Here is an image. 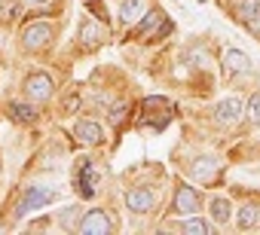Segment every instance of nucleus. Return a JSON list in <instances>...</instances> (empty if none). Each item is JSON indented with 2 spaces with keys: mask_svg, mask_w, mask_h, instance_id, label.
<instances>
[{
  "mask_svg": "<svg viewBox=\"0 0 260 235\" xmlns=\"http://www.w3.org/2000/svg\"><path fill=\"white\" fill-rule=\"evenodd\" d=\"M49 40H52V25H46V22H31V25L22 31V43H25V49H31V52L49 46Z\"/></svg>",
  "mask_w": 260,
  "mask_h": 235,
  "instance_id": "nucleus-1",
  "label": "nucleus"
},
{
  "mask_svg": "<svg viewBox=\"0 0 260 235\" xmlns=\"http://www.w3.org/2000/svg\"><path fill=\"white\" fill-rule=\"evenodd\" d=\"M55 199H58V192H55L52 186H28V192H25V199H22V205H19L16 214L37 211V208H43V205H49V202H55Z\"/></svg>",
  "mask_w": 260,
  "mask_h": 235,
  "instance_id": "nucleus-2",
  "label": "nucleus"
},
{
  "mask_svg": "<svg viewBox=\"0 0 260 235\" xmlns=\"http://www.w3.org/2000/svg\"><path fill=\"white\" fill-rule=\"evenodd\" d=\"M77 229H80L83 235H107V232L113 229V223H110L107 211L95 208V211H86V214H83V220H80Z\"/></svg>",
  "mask_w": 260,
  "mask_h": 235,
  "instance_id": "nucleus-3",
  "label": "nucleus"
},
{
  "mask_svg": "<svg viewBox=\"0 0 260 235\" xmlns=\"http://www.w3.org/2000/svg\"><path fill=\"white\" fill-rule=\"evenodd\" d=\"M77 192L83 199H89V195L98 192V168H95L92 159H83L80 168H77Z\"/></svg>",
  "mask_w": 260,
  "mask_h": 235,
  "instance_id": "nucleus-4",
  "label": "nucleus"
},
{
  "mask_svg": "<svg viewBox=\"0 0 260 235\" xmlns=\"http://www.w3.org/2000/svg\"><path fill=\"white\" fill-rule=\"evenodd\" d=\"M25 92H28L31 101H49L52 92H55L52 76H49V73H31V76L25 80Z\"/></svg>",
  "mask_w": 260,
  "mask_h": 235,
  "instance_id": "nucleus-5",
  "label": "nucleus"
},
{
  "mask_svg": "<svg viewBox=\"0 0 260 235\" xmlns=\"http://www.w3.org/2000/svg\"><path fill=\"white\" fill-rule=\"evenodd\" d=\"M242 113H245V104H242L239 98H223V101L214 104V116H217V123H223V126L239 123Z\"/></svg>",
  "mask_w": 260,
  "mask_h": 235,
  "instance_id": "nucleus-6",
  "label": "nucleus"
},
{
  "mask_svg": "<svg viewBox=\"0 0 260 235\" xmlns=\"http://www.w3.org/2000/svg\"><path fill=\"white\" fill-rule=\"evenodd\" d=\"M172 211H175V214H181V217L196 214V211H199V195H196V189H193V186H178Z\"/></svg>",
  "mask_w": 260,
  "mask_h": 235,
  "instance_id": "nucleus-7",
  "label": "nucleus"
},
{
  "mask_svg": "<svg viewBox=\"0 0 260 235\" xmlns=\"http://www.w3.org/2000/svg\"><path fill=\"white\" fill-rule=\"evenodd\" d=\"M153 192L150 189H144V186H135V189H128L125 192V208L128 211H135V214H147L150 208H153Z\"/></svg>",
  "mask_w": 260,
  "mask_h": 235,
  "instance_id": "nucleus-8",
  "label": "nucleus"
},
{
  "mask_svg": "<svg viewBox=\"0 0 260 235\" xmlns=\"http://www.w3.org/2000/svg\"><path fill=\"white\" fill-rule=\"evenodd\" d=\"M217 171H220V162H217V159H211V156H202V159H196V162H193V180L211 183V180L217 177Z\"/></svg>",
  "mask_w": 260,
  "mask_h": 235,
  "instance_id": "nucleus-9",
  "label": "nucleus"
},
{
  "mask_svg": "<svg viewBox=\"0 0 260 235\" xmlns=\"http://www.w3.org/2000/svg\"><path fill=\"white\" fill-rule=\"evenodd\" d=\"M147 13V0H122V7H119V19L125 25H135L138 19H144Z\"/></svg>",
  "mask_w": 260,
  "mask_h": 235,
  "instance_id": "nucleus-10",
  "label": "nucleus"
},
{
  "mask_svg": "<svg viewBox=\"0 0 260 235\" xmlns=\"http://www.w3.org/2000/svg\"><path fill=\"white\" fill-rule=\"evenodd\" d=\"M223 67H226V73H248L251 70V58L245 52H239V49H226Z\"/></svg>",
  "mask_w": 260,
  "mask_h": 235,
  "instance_id": "nucleus-11",
  "label": "nucleus"
},
{
  "mask_svg": "<svg viewBox=\"0 0 260 235\" xmlns=\"http://www.w3.org/2000/svg\"><path fill=\"white\" fill-rule=\"evenodd\" d=\"M74 138H77L80 144H101V126L92 123V120H83V123H77V129H74Z\"/></svg>",
  "mask_w": 260,
  "mask_h": 235,
  "instance_id": "nucleus-12",
  "label": "nucleus"
},
{
  "mask_svg": "<svg viewBox=\"0 0 260 235\" xmlns=\"http://www.w3.org/2000/svg\"><path fill=\"white\" fill-rule=\"evenodd\" d=\"M236 13H239V19L248 22L254 31L260 28V25H257V19H260V0H236Z\"/></svg>",
  "mask_w": 260,
  "mask_h": 235,
  "instance_id": "nucleus-13",
  "label": "nucleus"
},
{
  "mask_svg": "<svg viewBox=\"0 0 260 235\" xmlns=\"http://www.w3.org/2000/svg\"><path fill=\"white\" fill-rule=\"evenodd\" d=\"M10 116H13L16 123H34V120H37V107L16 101V104H10Z\"/></svg>",
  "mask_w": 260,
  "mask_h": 235,
  "instance_id": "nucleus-14",
  "label": "nucleus"
},
{
  "mask_svg": "<svg viewBox=\"0 0 260 235\" xmlns=\"http://www.w3.org/2000/svg\"><path fill=\"white\" fill-rule=\"evenodd\" d=\"M80 40H83V43H101V40H104V25L86 19L83 28H80Z\"/></svg>",
  "mask_w": 260,
  "mask_h": 235,
  "instance_id": "nucleus-15",
  "label": "nucleus"
},
{
  "mask_svg": "<svg viewBox=\"0 0 260 235\" xmlns=\"http://www.w3.org/2000/svg\"><path fill=\"white\" fill-rule=\"evenodd\" d=\"M159 22H162V13H156V10H153V13H144L141 25H138V31H135V40H138V37H147V34H150Z\"/></svg>",
  "mask_w": 260,
  "mask_h": 235,
  "instance_id": "nucleus-16",
  "label": "nucleus"
},
{
  "mask_svg": "<svg viewBox=\"0 0 260 235\" xmlns=\"http://www.w3.org/2000/svg\"><path fill=\"white\" fill-rule=\"evenodd\" d=\"M257 217H260V211H257L254 205H245V208H239V217H236V223H239L242 229H251V226L257 223Z\"/></svg>",
  "mask_w": 260,
  "mask_h": 235,
  "instance_id": "nucleus-17",
  "label": "nucleus"
},
{
  "mask_svg": "<svg viewBox=\"0 0 260 235\" xmlns=\"http://www.w3.org/2000/svg\"><path fill=\"white\" fill-rule=\"evenodd\" d=\"M211 214L217 223H226L230 220V202L226 199H211Z\"/></svg>",
  "mask_w": 260,
  "mask_h": 235,
  "instance_id": "nucleus-18",
  "label": "nucleus"
},
{
  "mask_svg": "<svg viewBox=\"0 0 260 235\" xmlns=\"http://www.w3.org/2000/svg\"><path fill=\"white\" fill-rule=\"evenodd\" d=\"M245 113H248V120H251L254 126H260V92H254V95L248 98V107H245Z\"/></svg>",
  "mask_w": 260,
  "mask_h": 235,
  "instance_id": "nucleus-19",
  "label": "nucleus"
},
{
  "mask_svg": "<svg viewBox=\"0 0 260 235\" xmlns=\"http://www.w3.org/2000/svg\"><path fill=\"white\" fill-rule=\"evenodd\" d=\"M184 232H190V235H205L208 226H205L202 220H184Z\"/></svg>",
  "mask_w": 260,
  "mask_h": 235,
  "instance_id": "nucleus-20",
  "label": "nucleus"
},
{
  "mask_svg": "<svg viewBox=\"0 0 260 235\" xmlns=\"http://www.w3.org/2000/svg\"><path fill=\"white\" fill-rule=\"evenodd\" d=\"M77 214H80V208H64V211L58 214V220H61L64 226H74V220H77Z\"/></svg>",
  "mask_w": 260,
  "mask_h": 235,
  "instance_id": "nucleus-21",
  "label": "nucleus"
},
{
  "mask_svg": "<svg viewBox=\"0 0 260 235\" xmlns=\"http://www.w3.org/2000/svg\"><path fill=\"white\" fill-rule=\"evenodd\" d=\"M28 4H43V0H28Z\"/></svg>",
  "mask_w": 260,
  "mask_h": 235,
  "instance_id": "nucleus-22",
  "label": "nucleus"
}]
</instances>
